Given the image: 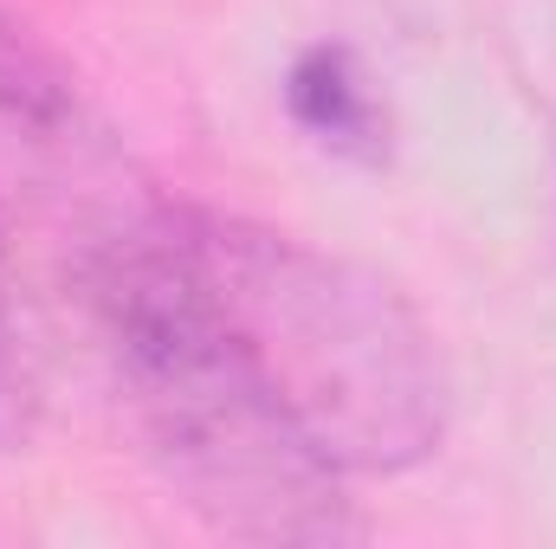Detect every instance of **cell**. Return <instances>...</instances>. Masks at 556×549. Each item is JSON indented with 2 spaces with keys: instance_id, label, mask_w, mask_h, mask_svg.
Wrapping results in <instances>:
<instances>
[{
  "instance_id": "5",
  "label": "cell",
  "mask_w": 556,
  "mask_h": 549,
  "mask_svg": "<svg viewBox=\"0 0 556 549\" xmlns=\"http://www.w3.org/2000/svg\"><path fill=\"white\" fill-rule=\"evenodd\" d=\"M33 426V382L20 362V336H13V304H7V259H0V446L26 439Z\"/></svg>"
},
{
  "instance_id": "1",
  "label": "cell",
  "mask_w": 556,
  "mask_h": 549,
  "mask_svg": "<svg viewBox=\"0 0 556 549\" xmlns=\"http://www.w3.org/2000/svg\"><path fill=\"white\" fill-rule=\"evenodd\" d=\"M85 291L149 459L214 531L253 544H343L363 531L343 472L285 420L227 336L181 207L98 240Z\"/></svg>"
},
{
  "instance_id": "4",
  "label": "cell",
  "mask_w": 556,
  "mask_h": 549,
  "mask_svg": "<svg viewBox=\"0 0 556 549\" xmlns=\"http://www.w3.org/2000/svg\"><path fill=\"white\" fill-rule=\"evenodd\" d=\"M0 124L26 142H78V98L52 72L46 52H33L7 20H0Z\"/></svg>"
},
{
  "instance_id": "2",
  "label": "cell",
  "mask_w": 556,
  "mask_h": 549,
  "mask_svg": "<svg viewBox=\"0 0 556 549\" xmlns=\"http://www.w3.org/2000/svg\"><path fill=\"white\" fill-rule=\"evenodd\" d=\"M207 297L285 420L350 478L408 472L446 433V369L389 278L291 233L181 214Z\"/></svg>"
},
{
  "instance_id": "3",
  "label": "cell",
  "mask_w": 556,
  "mask_h": 549,
  "mask_svg": "<svg viewBox=\"0 0 556 549\" xmlns=\"http://www.w3.org/2000/svg\"><path fill=\"white\" fill-rule=\"evenodd\" d=\"M285 104L298 117V130L324 142L343 162H382L389 155V104L376 98V78L363 72V59L350 46H311L298 52L291 78H285Z\"/></svg>"
}]
</instances>
